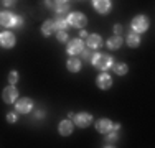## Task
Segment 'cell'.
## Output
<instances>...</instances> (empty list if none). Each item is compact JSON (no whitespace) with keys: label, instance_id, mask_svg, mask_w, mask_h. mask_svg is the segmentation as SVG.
Wrapping results in <instances>:
<instances>
[{"label":"cell","instance_id":"obj_1","mask_svg":"<svg viewBox=\"0 0 155 148\" xmlns=\"http://www.w3.org/2000/svg\"><path fill=\"white\" fill-rule=\"evenodd\" d=\"M114 61L109 54H104V53H96L93 56V66L99 71H107L109 68H112Z\"/></svg>","mask_w":155,"mask_h":148},{"label":"cell","instance_id":"obj_2","mask_svg":"<svg viewBox=\"0 0 155 148\" xmlns=\"http://www.w3.org/2000/svg\"><path fill=\"white\" fill-rule=\"evenodd\" d=\"M130 27H132V31L143 33V31H147V28H149V20H147L145 15H137V17L130 21Z\"/></svg>","mask_w":155,"mask_h":148},{"label":"cell","instance_id":"obj_3","mask_svg":"<svg viewBox=\"0 0 155 148\" xmlns=\"http://www.w3.org/2000/svg\"><path fill=\"white\" fill-rule=\"evenodd\" d=\"M68 23L71 25V27H74V28H84V27H86V23H87V18L84 17V13L74 12V13L69 15Z\"/></svg>","mask_w":155,"mask_h":148},{"label":"cell","instance_id":"obj_4","mask_svg":"<svg viewBox=\"0 0 155 148\" xmlns=\"http://www.w3.org/2000/svg\"><path fill=\"white\" fill-rule=\"evenodd\" d=\"M17 20L18 17L10 12H0V25L2 27H7V28H12V27H17Z\"/></svg>","mask_w":155,"mask_h":148},{"label":"cell","instance_id":"obj_5","mask_svg":"<svg viewBox=\"0 0 155 148\" xmlns=\"http://www.w3.org/2000/svg\"><path fill=\"white\" fill-rule=\"evenodd\" d=\"M74 124L81 128H86L93 124V115L87 114V112H81V114H78V115H74Z\"/></svg>","mask_w":155,"mask_h":148},{"label":"cell","instance_id":"obj_6","mask_svg":"<svg viewBox=\"0 0 155 148\" xmlns=\"http://www.w3.org/2000/svg\"><path fill=\"white\" fill-rule=\"evenodd\" d=\"M2 99L5 101L7 104H12V102H15L17 99H18V91H17V87L13 86H8V87H5L3 89V92H2Z\"/></svg>","mask_w":155,"mask_h":148},{"label":"cell","instance_id":"obj_7","mask_svg":"<svg viewBox=\"0 0 155 148\" xmlns=\"http://www.w3.org/2000/svg\"><path fill=\"white\" fill-rule=\"evenodd\" d=\"M15 109H17V112H20V114H28V112H31V109H33V101H31V99H28V97L20 99V101H17V104H15Z\"/></svg>","mask_w":155,"mask_h":148},{"label":"cell","instance_id":"obj_8","mask_svg":"<svg viewBox=\"0 0 155 148\" xmlns=\"http://www.w3.org/2000/svg\"><path fill=\"white\" fill-rule=\"evenodd\" d=\"M83 50H84V44H83V40H79V38L71 40V41L68 43V53L71 54V56H76V54H79Z\"/></svg>","mask_w":155,"mask_h":148},{"label":"cell","instance_id":"obj_9","mask_svg":"<svg viewBox=\"0 0 155 148\" xmlns=\"http://www.w3.org/2000/svg\"><path fill=\"white\" fill-rule=\"evenodd\" d=\"M0 46H3V48L15 46V36H13V33H10V31L0 33Z\"/></svg>","mask_w":155,"mask_h":148},{"label":"cell","instance_id":"obj_10","mask_svg":"<svg viewBox=\"0 0 155 148\" xmlns=\"http://www.w3.org/2000/svg\"><path fill=\"white\" fill-rule=\"evenodd\" d=\"M93 7L96 10H97L99 13L106 15L110 10V7H112V3H110V0H93Z\"/></svg>","mask_w":155,"mask_h":148},{"label":"cell","instance_id":"obj_11","mask_svg":"<svg viewBox=\"0 0 155 148\" xmlns=\"http://www.w3.org/2000/svg\"><path fill=\"white\" fill-rule=\"evenodd\" d=\"M96 82H97V87L99 89H109L110 86H112V77L109 76L107 72H102V74H99V77H97V81H96Z\"/></svg>","mask_w":155,"mask_h":148},{"label":"cell","instance_id":"obj_12","mask_svg":"<svg viewBox=\"0 0 155 148\" xmlns=\"http://www.w3.org/2000/svg\"><path fill=\"white\" fill-rule=\"evenodd\" d=\"M110 128H112V122L109 118H101V120L96 122V130L101 133H107L110 132Z\"/></svg>","mask_w":155,"mask_h":148},{"label":"cell","instance_id":"obj_13","mask_svg":"<svg viewBox=\"0 0 155 148\" xmlns=\"http://www.w3.org/2000/svg\"><path fill=\"white\" fill-rule=\"evenodd\" d=\"M125 43H127V46H130V48H137L139 44H140V36H139V33L129 31L127 38H125Z\"/></svg>","mask_w":155,"mask_h":148},{"label":"cell","instance_id":"obj_14","mask_svg":"<svg viewBox=\"0 0 155 148\" xmlns=\"http://www.w3.org/2000/svg\"><path fill=\"white\" fill-rule=\"evenodd\" d=\"M60 133L63 137H68V135H71L73 133V124L69 120H63V122H60Z\"/></svg>","mask_w":155,"mask_h":148},{"label":"cell","instance_id":"obj_15","mask_svg":"<svg viewBox=\"0 0 155 148\" xmlns=\"http://www.w3.org/2000/svg\"><path fill=\"white\" fill-rule=\"evenodd\" d=\"M66 68H68V71H71V72H78L81 69V61L78 58H69L68 59V63H66Z\"/></svg>","mask_w":155,"mask_h":148},{"label":"cell","instance_id":"obj_16","mask_svg":"<svg viewBox=\"0 0 155 148\" xmlns=\"http://www.w3.org/2000/svg\"><path fill=\"white\" fill-rule=\"evenodd\" d=\"M120 46H122V38H120V35H114L112 38L107 40V48L109 50H119Z\"/></svg>","mask_w":155,"mask_h":148},{"label":"cell","instance_id":"obj_17","mask_svg":"<svg viewBox=\"0 0 155 148\" xmlns=\"http://www.w3.org/2000/svg\"><path fill=\"white\" fill-rule=\"evenodd\" d=\"M117 138H119V135H117V132L110 130L106 133V138H104V146H114L117 142Z\"/></svg>","mask_w":155,"mask_h":148},{"label":"cell","instance_id":"obj_18","mask_svg":"<svg viewBox=\"0 0 155 148\" xmlns=\"http://www.w3.org/2000/svg\"><path fill=\"white\" fill-rule=\"evenodd\" d=\"M87 46H89L91 50L102 46V38L99 35H87Z\"/></svg>","mask_w":155,"mask_h":148},{"label":"cell","instance_id":"obj_19","mask_svg":"<svg viewBox=\"0 0 155 148\" xmlns=\"http://www.w3.org/2000/svg\"><path fill=\"white\" fill-rule=\"evenodd\" d=\"M41 31H43V35H45V36L53 35V33L56 31V27H54V21H53V20H46L45 23H43V27H41Z\"/></svg>","mask_w":155,"mask_h":148},{"label":"cell","instance_id":"obj_20","mask_svg":"<svg viewBox=\"0 0 155 148\" xmlns=\"http://www.w3.org/2000/svg\"><path fill=\"white\" fill-rule=\"evenodd\" d=\"M54 27H56V31H66L68 27H69V23H68V20H66V18L58 17L56 20H54Z\"/></svg>","mask_w":155,"mask_h":148},{"label":"cell","instance_id":"obj_21","mask_svg":"<svg viewBox=\"0 0 155 148\" xmlns=\"http://www.w3.org/2000/svg\"><path fill=\"white\" fill-rule=\"evenodd\" d=\"M112 69H114L116 74L124 76V74L127 72V64H124V63H116V64H112Z\"/></svg>","mask_w":155,"mask_h":148},{"label":"cell","instance_id":"obj_22","mask_svg":"<svg viewBox=\"0 0 155 148\" xmlns=\"http://www.w3.org/2000/svg\"><path fill=\"white\" fill-rule=\"evenodd\" d=\"M54 10H56V13L60 15V17H63V13H66L69 10V3H58V2H54Z\"/></svg>","mask_w":155,"mask_h":148},{"label":"cell","instance_id":"obj_23","mask_svg":"<svg viewBox=\"0 0 155 148\" xmlns=\"http://www.w3.org/2000/svg\"><path fill=\"white\" fill-rule=\"evenodd\" d=\"M56 38L60 43H66V40H68V31H58L56 33Z\"/></svg>","mask_w":155,"mask_h":148},{"label":"cell","instance_id":"obj_24","mask_svg":"<svg viewBox=\"0 0 155 148\" xmlns=\"http://www.w3.org/2000/svg\"><path fill=\"white\" fill-rule=\"evenodd\" d=\"M8 81H10V84H15L17 81H18V72L17 71H12L8 74Z\"/></svg>","mask_w":155,"mask_h":148},{"label":"cell","instance_id":"obj_25","mask_svg":"<svg viewBox=\"0 0 155 148\" xmlns=\"http://www.w3.org/2000/svg\"><path fill=\"white\" fill-rule=\"evenodd\" d=\"M7 120L10 122V124H15L17 122V114H13V112H10L8 115H7Z\"/></svg>","mask_w":155,"mask_h":148},{"label":"cell","instance_id":"obj_26","mask_svg":"<svg viewBox=\"0 0 155 148\" xmlns=\"http://www.w3.org/2000/svg\"><path fill=\"white\" fill-rule=\"evenodd\" d=\"M81 53H83V58H84V59H91V56H93V53H91V48H89V50H83Z\"/></svg>","mask_w":155,"mask_h":148},{"label":"cell","instance_id":"obj_27","mask_svg":"<svg viewBox=\"0 0 155 148\" xmlns=\"http://www.w3.org/2000/svg\"><path fill=\"white\" fill-rule=\"evenodd\" d=\"M114 33H116V35H120V33H122V27H120L119 23L114 25Z\"/></svg>","mask_w":155,"mask_h":148},{"label":"cell","instance_id":"obj_28","mask_svg":"<svg viewBox=\"0 0 155 148\" xmlns=\"http://www.w3.org/2000/svg\"><path fill=\"white\" fill-rule=\"evenodd\" d=\"M45 5L48 7V8H51V10L54 8V2H53V0H45Z\"/></svg>","mask_w":155,"mask_h":148},{"label":"cell","instance_id":"obj_29","mask_svg":"<svg viewBox=\"0 0 155 148\" xmlns=\"http://www.w3.org/2000/svg\"><path fill=\"white\" fill-rule=\"evenodd\" d=\"M2 3H3L5 7H12L13 3H15V0H2Z\"/></svg>","mask_w":155,"mask_h":148},{"label":"cell","instance_id":"obj_30","mask_svg":"<svg viewBox=\"0 0 155 148\" xmlns=\"http://www.w3.org/2000/svg\"><path fill=\"white\" fill-rule=\"evenodd\" d=\"M43 115H45V112H41V110L35 112V118H43Z\"/></svg>","mask_w":155,"mask_h":148},{"label":"cell","instance_id":"obj_31","mask_svg":"<svg viewBox=\"0 0 155 148\" xmlns=\"http://www.w3.org/2000/svg\"><path fill=\"white\" fill-rule=\"evenodd\" d=\"M79 35H81V38H87V33L84 31V30H81V33H79Z\"/></svg>","mask_w":155,"mask_h":148},{"label":"cell","instance_id":"obj_32","mask_svg":"<svg viewBox=\"0 0 155 148\" xmlns=\"http://www.w3.org/2000/svg\"><path fill=\"white\" fill-rule=\"evenodd\" d=\"M54 2H58V3H68V0H54Z\"/></svg>","mask_w":155,"mask_h":148}]
</instances>
